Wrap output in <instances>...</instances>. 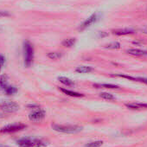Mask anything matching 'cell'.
Masks as SVG:
<instances>
[{"mask_svg": "<svg viewBox=\"0 0 147 147\" xmlns=\"http://www.w3.org/2000/svg\"><path fill=\"white\" fill-rule=\"evenodd\" d=\"M0 147H10L8 145H4V144H0Z\"/></svg>", "mask_w": 147, "mask_h": 147, "instance_id": "cell-27", "label": "cell"}, {"mask_svg": "<svg viewBox=\"0 0 147 147\" xmlns=\"http://www.w3.org/2000/svg\"><path fill=\"white\" fill-rule=\"evenodd\" d=\"M17 93H18V88L14 86H8L5 91V94H6L7 95H13Z\"/></svg>", "mask_w": 147, "mask_h": 147, "instance_id": "cell-18", "label": "cell"}, {"mask_svg": "<svg viewBox=\"0 0 147 147\" xmlns=\"http://www.w3.org/2000/svg\"><path fill=\"white\" fill-rule=\"evenodd\" d=\"M100 96L105 100H115V97L112 94H109V93H105V92L100 93Z\"/></svg>", "mask_w": 147, "mask_h": 147, "instance_id": "cell-20", "label": "cell"}, {"mask_svg": "<svg viewBox=\"0 0 147 147\" xmlns=\"http://www.w3.org/2000/svg\"><path fill=\"white\" fill-rule=\"evenodd\" d=\"M5 63V56L3 55L0 54V72H1Z\"/></svg>", "mask_w": 147, "mask_h": 147, "instance_id": "cell-22", "label": "cell"}, {"mask_svg": "<svg viewBox=\"0 0 147 147\" xmlns=\"http://www.w3.org/2000/svg\"><path fill=\"white\" fill-rule=\"evenodd\" d=\"M142 31H143L144 33H145V34H147V27H145V28H144V29L142 30Z\"/></svg>", "mask_w": 147, "mask_h": 147, "instance_id": "cell-26", "label": "cell"}, {"mask_svg": "<svg viewBox=\"0 0 147 147\" xmlns=\"http://www.w3.org/2000/svg\"><path fill=\"white\" fill-rule=\"evenodd\" d=\"M106 49H119L120 48V43L118 42H110L108 44H107L105 46Z\"/></svg>", "mask_w": 147, "mask_h": 147, "instance_id": "cell-19", "label": "cell"}, {"mask_svg": "<svg viewBox=\"0 0 147 147\" xmlns=\"http://www.w3.org/2000/svg\"><path fill=\"white\" fill-rule=\"evenodd\" d=\"M8 86V76L6 75L0 76V93H5Z\"/></svg>", "mask_w": 147, "mask_h": 147, "instance_id": "cell-9", "label": "cell"}, {"mask_svg": "<svg viewBox=\"0 0 147 147\" xmlns=\"http://www.w3.org/2000/svg\"><path fill=\"white\" fill-rule=\"evenodd\" d=\"M103 144L102 141H93L85 144V147H100Z\"/></svg>", "mask_w": 147, "mask_h": 147, "instance_id": "cell-21", "label": "cell"}, {"mask_svg": "<svg viewBox=\"0 0 147 147\" xmlns=\"http://www.w3.org/2000/svg\"><path fill=\"white\" fill-rule=\"evenodd\" d=\"M58 81L61 83H62V84H64L65 86H67V87H73V86L76 85V83L74 82V81H72V80H70V79H68L67 77H63V76L58 77Z\"/></svg>", "mask_w": 147, "mask_h": 147, "instance_id": "cell-14", "label": "cell"}, {"mask_svg": "<svg viewBox=\"0 0 147 147\" xmlns=\"http://www.w3.org/2000/svg\"><path fill=\"white\" fill-rule=\"evenodd\" d=\"M94 71V68L89 66H79L76 68V72L78 74H88Z\"/></svg>", "mask_w": 147, "mask_h": 147, "instance_id": "cell-12", "label": "cell"}, {"mask_svg": "<svg viewBox=\"0 0 147 147\" xmlns=\"http://www.w3.org/2000/svg\"><path fill=\"white\" fill-rule=\"evenodd\" d=\"M29 108H30V109H36V108H39V107L37 106V105H28L27 106Z\"/></svg>", "mask_w": 147, "mask_h": 147, "instance_id": "cell-25", "label": "cell"}, {"mask_svg": "<svg viewBox=\"0 0 147 147\" xmlns=\"http://www.w3.org/2000/svg\"><path fill=\"white\" fill-rule=\"evenodd\" d=\"M97 20H98V16H97V14L94 13V14L91 15L88 19H86V20L79 26L78 30H81V31H82V30H86L87 28H88L89 26H91L93 24H94Z\"/></svg>", "mask_w": 147, "mask_h": 147, "instance_id": "cell-7", "label": "cell"}, {"mask_svg": "<svg viewBox=\"0 0 147 147\" xmlns=\"http://www.w3.org/2000/svg\"><path fill=\"white\" fill-rule=\"evenodd\" d=\"M24 64L27 67H30L34 60V48L29 41L24 42Z\"/></svg>", "mask_w": 147, "mask_h": 147, "instance_id": "cell-3", "label": "cell"}, {"mask_svg": "<svg viewBox=\"0 0 147 147\" xmlns=\"http://www.w3.org/2000/svg\"><path fill=\"white\" fill-rule=\"evenodd\" d=\"M94 87L96 88H108V89H119V87L117 85H113V84H107V83H104V84H94Z\"/></svg>", "mask_w": 147, "mask_h": 147, "instance_id": "cell-15", "label": "cell"}, {"mask_svg": "<svg viewBox=\"0 0 147 147\" xmlns=\"http://www.w3.org/2000/svg\"><path fill=\"white\" fill-rule=\"evenodd\" d=\"M17 144L19 147H42L46 145V143L42 139L31 137H25L18 139Z\"/></svg>", "mask_w": 147, "mask_h": 147, "instance_id": "cell-1", "label": "cell"}, {"mask_svg": "<svg viewBox=\"0 0 147 147\" xmlns=\"http://www.w3.org/2000/svg\"><path fill=\"white\" fill-rule=\"evenodd\" d=\"M126 53L134 56H144L147 55V51L139 49H130L126 50Z\"/></svg>", "mask_w": 147, "mask_h": 147, "instance_id": "cell-8", "label": "cell"}, {"mask_svg": "<svg viewBox=\"0 0 147 147\" xmlns=\"http://www.w3.org/2000/svg\"><path fill=\"white\" fill-rule=\"evenodd\" d=\"M47 56L51 60H57L62 57V54L60 52H49L48 53Z\"/></svg>", "mask_w": 147, "mask_h": 147, "instance_id": "cell-17", "label": "cell"}, {"mask_svg": "<svg viewBox=\"0 0 147 147\" xmlns=\"http://www.w3.org/2000/svg\"><path fill=\"white\" fill-rule=\"evenodd\" d=\"M0 109L5 113H15L19 110V106L13 101H4L0 103Z\"/></svg>", "mask_w": 147, "mask_h": 147, "instance_id": "cell-5", "label": "cell"}, {"mask_svg": "<svg viewBox=\"0 0 147 147\" xmlns=\"http://www.w3.org/2000/svg\"><path fill=\"white\" fill-rule=\"evenodd\" d=\"M11 14L8 11H0V18H6V17H10Z\"/></svg>", "mask_w": 147, "mask_h": 147, "instance_id": "cell-23", "label": "cell"}, {"mask_svg": "<svg viewBox=\"0 0 147 147\" xmlns=\"http://www.w3.org/2000/svg\"><path fill=\"white\" fill-rule=\"evenodd\" d=\"M52 128L58 132L68 133V134L78 133L83 129L82 126L76 125H58V124L52 125Z\"/></svg>", "mask_w": 147, "mask_h": 147, "instance_id": "cell-2", "label": "cell"}, {"mask_svg": "<svg viewBox=\"0 0 147 147\" xmlns=\"http://www.w3.org/2000/svg\"><path fill=\"white\" fill-rule=\"evenodd\" d=\"M45 116H46L45 112L42 109L37 108L36 110L31 112L29 114V119H30V120H31L33 122H39V121H42L45 118Z\"/></svg>", "mask_w": 147, "mask_h": 147, "instance_id": "cell-6", "label": "cell"}, {"mask_svg": "<svg viewBox=\"0 0 147 147\" xmlns=\"http://www.w3.org/2000/svg\"><path fill=\"white\" fill-rule=\"evenodd\" d=\"M135 32V30L133 29H130V28H125V29H120V30H116L113 31V34L116 35V36H125V35H130V34H133Z\"/></svg>", "mask_w": 147, "mask_h": 147, "instance_id": "cell-10", "label": "cell"}, {"mask_svg": "<svg viewBox=\"0 0 147 147\" xmlns=\"http://www.w3.org/2000/svg\"><path fill=\"white\" fill-rule=\"evenodd\" d=\"M76 42V38H67V39H64L61 42L62 46L66 47V48H71Z\"/></svg>", "mask_w": 147, "mask_h": 147, "instance_id": "cell-16", "label": "cell"}, {"mask_svg": "<svg viewBox=\"0 0 147 147\" xmlns=\"http://www.w3.org/2000/svg\"><path fill=\"white\" fill-rule=\"evenodd\" d=\"M108 36V34H107V32H104V31L99 32V34H98V36H99V37H101V38H103V37H105V36Z\"/></svg>", "mask_w": 147, "mask_h": 147, "instance_id": "cell-24", "label": "cell"}, {"mask_svg": "<svg viewBox=\"0 0 147 147\" xmlns=\"http://www.w3.org/2000/svg\"><path fill=\"white\" fill-rule=\"evenodd\" d=\"M125 107L129 109L139 110L143 108H147V104L146 103H130V104H125Z\"/></svg>", "mask_w": 147, "mask_h": 147, "instance_id": "cell-11", "label": "cell"}, {"mask_svg": "<svg viewBox=\"0 0 147 147\" xmlns=\"http://www.w3.org/2000/svg\"><path fill=\"white\" fill-rule=\"evenodd\" d=\"M60 90L63 94H67L68 96H71V97L80 98V97H83L84 96V94H80V93H77V92H75V91H72V90H68V89H66V88H60Z\"/></svg>", "mask_w": 147, "mask_h": 147, "instance_id": "cell-13", "label": "cell"}, {"mask_svg": "<svg viewBox=\"0 0 147 147\" xmlns=\"http://www.w3.org/2000/svg\"><path fill=\"white\" fill-rule=\"evenodd\" d=\"M26 125L22 123H17V124H11L5 125L0 129V133H13L19 131H22L26 128Z\"/></svg>", "mask_w": 147, "mask_h": 147, "instance_id": "cell-4", "label": "cell"}]
</instances>
